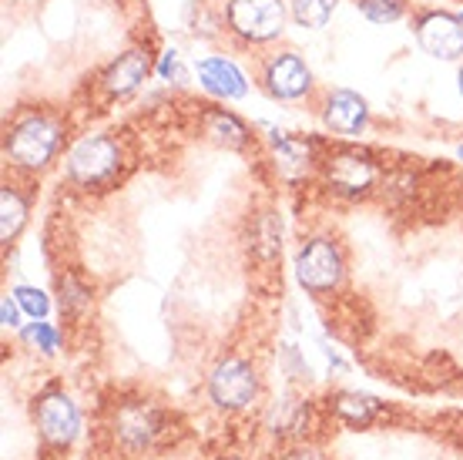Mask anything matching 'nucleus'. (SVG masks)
Segmentation results:
<instances>
[{"instance_id": "obj_1", "label": "nucleus", "mask_w": 463, "mask_h": 460, "mask_svg": "<svg viewBox=\"0 0 463 460\" xmlns=\"http://www.w3.org/2000/svg\"><path fill=\"white\" fill-rule=\"evenodd\" d=\"M108 437H111L115 450H121L128 457L155 454L175 440L172 417L151 400H121L111 407Z\"/></svg>"}, {"instance_id": "obj_2", "label": "nucleus", "mask_w": 463, "mask_h": 460, "mask_svg": "<svg viewBox=\"0 0 463 460\" xmlns=\"http://www.w3.org/2000/svg\"><path fill=\"white\" fill-rule=\"evenodd\" d=\"M61 141H64V128L58 118L44 111H27L7 131L4 155L21 172H44L58 155Z\"/></svg>"}, {"instance_id": "obj_3", "label": "nucleus", "mask_w": 463, "mask_h": 460, "mask_svg": "<svg viewBox=\"0 0 463 460\" xmlns=\"http://www.w3.org/2000/svg\"><path fill=\"white\" fill-rule=\"evenodd\" d=\"M205 390H209V400L219 407L222 414H242L259 400L262 380H259V369L249 359L229 353L212 367Z\"/></svg>"}, {"instance_id": "obj_4", "label": "nucleus", "mask_w": 463, "mask_h": 460, "mask_svg": "<svg viewBox=\"0 0 463 460\" xmlns=\"http://www.w3.org/2000/svg\"><path fill=\"white\" fill-rule=\"evenodd\" d=\"M121 168V145L111 135H88L68 151V182L78 188H105Z\"/></svg>"}, {"instance_id": "obj_5", "label": "nucleus", "mask_w": 463, "mask_h": 460, "mask_svg": "<svg viewBox=\"0 0 463 460\" xmlns=\"http://www.w3.org/2000/svg\"><path fill=\"white\" fill-rule=\"evenodd\" d=\"M34 424L37 434L51 450H68L81 434V410L61 390V383H51L37 393L34 400Z\"/></svg>"}, {"instance_id": "obj_6", "label": "nucleus", "mask_w": 463, "mask_h": 460, "mask_svg": "<svg viewBox=\"0 0 463 460\" xmlns=\"http://www.w3.org/2000/svg\"><path fill=\"white\" fill-rule=\"evenodd\" d=\"M346 276V259L339 253V245L326 235H316V239H306L296 253V279L306 292L313 296H326L339 289Z\"/></svg>"}, {"instance_id": "obj_7", "label": "nucleus", "mask_w": 463, "mask_h": 460, "mask_svg": "<svg viewBox=\"0 0 463 460\" xmlns=\"http://www.w3.org/2000/svg\"><path fill=\"white\" fill-rule=\"evenodd\" d=\"M225 27L245 44H266L286 31L282 0H225Z\"/></svg>"}, {"instance_id": "obj_8", "label": "nucleus", "mask_w": 463, "mask_h": 460, "mask_svg": "<svg viewBox=\"0 0 463 460\" xmlns=\"http://www.w3.org/2000/svg\"><path fill=\"white\" fill-rule=\"evenodd\" d=\"M259 84L276 101H299L313 91V71L296 51H276L259 64Z\"/></svg>"}, {"instance_id": "obj_9", "label": "nucleus", "mask_w": 463, "mask_h": 460, "mask_svg": "<svg viewBox=\"0 0 463 460\" xmlns=\"http://www.w3.org/2000/svg\"><path fill=\"white\" fill-rule=\"evenodd\" d=\"M417 41L430 58L460 61L463 58V21L457 14L427 11L417 17Z\"/></svg>"}, {"instance_id": "obj_10", "label": "nucleus", "mask_w": 463, "mask_h": 460, "mask_svg": "<svg viewBox=\"0 0 463 460\" xmlns=\"http://www.w3.org/2000/svg\"><path fill=\"white\" fill-rule=\"evenodd\" d=\"M326 178L329 185L343 192V196H363L370 192L380 172H376V161L370 155H359V151H333L326 158Z\"/></svg>"}, {"instance_id": "obj_11", "label": "nucleus", "mask_w": 463, "mask_h": 460, "mask_svg": "<svg viewBox=\"0 0 463 460\" xmlns=\"http://www.w3.org/2000/svg\"><path fill=\"white\" fill-rule=\"evenodd\" d=\"M370 121V108H366V98H359L356 91H346V88H336V91L326 94L323 101V125L333 131V135H359Z\"/></svg>"}, {"instance_id": "obj_12", "label": "nucleus", "mask_w": 463, "mask_h": 460, "mask_svg": "<svg viewBox=\"0 0 463 460\" xmlns=\"http://www.w3.org/2000/svg\"><path fill=\"white\" fill-rule=\"evenodd\" d=\"M198 84L209 94L222 98V101H239V98L249 94L245 74L235 68L229 58H222V54H212V58L198 61Z\"/></svg>"}, {"instance_id": "obj_13", "label": "nucleus", "mask_w": 463, "mask_h": 460, "mask_svg": "<svg viewBox=\"0 0 463 460\" xmlns=\"http://www.w3.org/2000/svg\"><path fill=\"white\" fill-rule=\"evenodd\" d=\"M148 54L141 51V47H131L125 54H118L108 71L101 74V88H105L108 98H128V94L138 88L141 81L148 78Z\"/></svg>"}, {"instance_id": "obj_14", "label": "nucleus", "mask_w": 463, "mask_h": 460, "mask_svg": "<svg viewBox=\"0 0 463 460\" xmlns=\"http://www.w3.org/2000/svg\"><path fill=\"white\" fill-rule=\"evenodd\" d=\"M202 128H205V135H209L215 145H222V149H232L239 151L249 145V128H245V121L239 115H232V111H225V108H212L205 111V121H202Z\"/></svg>"}, {"instance_id": "obj_15", "label": "nucleus", "mask_w": 463, "mask_h": 460, "mask_svg": "<svg viewBox=\"0 0 463 460\" xmlns=\"http://www.w3.org/2000/svg\"><path fill=\"white\" fill-rule=\"evenodd\" d=\"M0 216H4V225H0V239L4 245H11L21 229L27 225V216H31V198L24 196L17 185H4L0 188Z\"/></svg>"}, {"instance_id": "obj_16", "label": "nucleus", "mask_w": 463, "mask_h": 460, "mask_svg": "<svg viewBox=\"0 0 463 460\" xmlns=\"http://www.w3.org/2000/svg\"><path fill=\"white\" fill-rule=\"evenodd\" d=\"M329 410L349 426H370L380 417L383 403L366 393H336V397H329Z\"/></svg>"}, {"instance_id": "obj_17", "label": "nucleus", "mask_w": 463, "mask_h": 460, "mask_svg": "<svg viewBox=\"0 0 463 460\" xmlns=\"http://www.w3.org/2000/svg\"><path fill=\"white\" fill-rule=\"evenodd\" d=\"M282 249V222L276 212L252 216V255L259 263H276Z\"/></svg>"}, {"instance_id": "obj_18", "label": "nucleus", "mask_w": 463, "mask_h": 460, "mask_svg": "<svg viewBox=\"0 0 463 460\" xmlns=\"http://www.w3.org/2000/svg\"><path fill=\"white\" fill-rule=\"evenodd\" d=\"M292 4V21L299 27H309V31H319L329 24V17L336 14L339 0H289Z\"/></svg>"}, {"instance_id": "obj_19", "label": "nucleus", "mask_w": 463, "mask_h": 460, "mask_svg": "<svg viewBox=\"0 0 463 460\" xmlns=\"http://www.w3.org/2000/svg\"><path fill=\"white\" fill-rule=\"evenodd\" d=\"M356 11L373 24H393L406 14L403 0H356Z\"/></svg>"}, {"instance_id": "obj_20", "label": "nucleus", "mask_w": 463, "mask_h": 460, "mask_svg": "<svg viewBox=\"0 0 463 460\" xmlns=\"http://www.w3.org/2000/svg\"><path fill=\"white\" fill-rule=\"evenodd\" d=\"M14 300H17V306H21L31 320H44L47 310H51L47 292H41V289H34V286H17L14 289Z\"/></svg>"}, {"instance_id": "obj_21", "label": "nucleus", "mask_w": 463, "mask_h": 460, "mask_svg": "<svg viewBox=\"0 0 463 460\" xmlns=\"http://www.w3.org/2000/svg\"><path fill=\"white\" fill-rule=\"evenodd\" d=\"M27 336L37 343V350H44V353H54L58 350V330L51 326V322H31L27 326Z\"/></svg>"}, {"instance_id": "obj_22", "label": "nucleus", "mask_w": 463, "mask_h": 460, "mask_svg": "<svg viewBox=\"0 0 463 460\" xmlns=\"http://www.w3.org/2000/svg\"><path fill=\"white\" fill-rule=\"evenodd\" d=\"M279 460H329V457L319 447H313V444H296V447H289Z\"/></svg>"}, {"instance_id": "obj_23", "label": "nucleus", "mask_w": 463, "mask_h": 460, "mask_svg": "<svg viewBox=\"0 0 463 460\" xmlns=\"http://www.w3.org/2000/svg\"><path fill=\"white\" fill-rule=\"evenodd\" d=\"M21 306H17V300L11 302V296H4V302H0V320H4V326L7 330H17L21 326Z\"/></svg>"}, {"instance_id": "obj_24", "label": "nucleus", "mask_w": 463, "mask_h": 460, "mask_svg": "<svg viewBox=\"0 0 463 460\" xmlns=\"http://www.w3.org/2000/svg\"><path fill=\"white\" fill-rule=\"evenodd\" d=\"M158 74L165 81L168 78H178V51H165L162 54V64H158Z\"/></svg>"}, {"instance_id": "obj_25", "label": "nucleus", "mask_w": 463, "mask_h": 460, "mask_svg": "<svg viewBox=\"0 0 463 460\" xmlns=\"http://www.w3.org/2000/svg\"><path fill=\"white\" fill-rule=\"evenodd\" d=\"M457 81H460V98H463V64H460V78Z\"/></svg>"}, {"instance_id": "obj_26", "label": "nucleus", "mask_w": 463, "mask_h": 460, "mask_svg": "<svg viewBox=\"0 0 463 460\" xmlns=\"http://www.w3.org/2000/svg\"><path fill=\"white\" fill-rule=\"evenodd\" d=\"M215 460H235V457H215Z\"/></svg>"}, {"instance_id": "obj_27", "label": "nucleus", "mask_w": 463, "mask_h": 460, "mask_svg": "<svg viewBox=\"0 0 463 460\" xmlns=\"http://www.w3.org/2000/svg\"><path fill=\"white\" fill-rule=\"evenodd\" d=\"M457 155H460V158H463V145H460V151H457Z\"/></svg>"}, {"instance_id": "obj_28", "label": "nucleus", "mask_w": 463, "mask_h": 460, "mask_svg": "<svg viewBox=\"0 0 463 460\" xmlns=\"http://www.w3.org/2000/svg\"><path fill=\"white\" fill-rule=\"evenodd\" d=\"M460 21H463V11H460Z\"/></svg>"}]
</instances>
